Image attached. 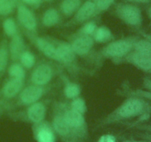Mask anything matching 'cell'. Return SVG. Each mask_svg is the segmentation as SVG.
Segmentation results:
<instances>
[{"mask_svg":"<svg viewBox=\"0 0 151 142\" xmlns=\"http://www.w3.org/2000/svg\"><path fill=\"white\" fill-rule=\"evenodd\" d=\"M13 1H15V2H16H16H17V1H19V0H13Z\"/></svg>","mask_w":151,"mask_h":142,"instance_id":"41","label":"cell"},{"mask_svg":"<svg viewBox=\"0 0 151 142\" xmlns=\"http://www.w3.org/2000/svg\"><path fill=\"white\" fill-rule=\"evenodd\" d=\"M9 74L13 78H23L24 77V70L23 67L19 64H13L9 69Z\"/></svg>","mask_w":151,"mask_h":142,"instance_id":"23","label":"cell"},{"mask_svg":"<svg viewBox=\"0 0 151 142\" xmlns=\"http://www.w3.org/2000/svg\"><path fill=\"white\" fill-rule=\"evenodd\" d=\"M135 41L132 39H124L114 41L109 44L106 53L110 56H122L131 51Z\"/></svg>","mask_w":151,"mask_h":142,"instance_id":"3","label":"cell"},{"mask_svg":"<svg viewBox=\"0 0 151 142\" xmlns=\"http://www.w3.org/2000/svg\"><path fill=\"white\" fill-rule=\"evenodd\" d=\"M117 16L128 25L139 27L142 23V14L140 8L132 4H117L116 7Z\"/></svg>","mask_w":151,"mask_h":142,"instance_id":"2","label":"cell"},{"mask_svg":"<svg viewBox=\"0 0 151 142\" xmlns=\"http://www.w3.org/2000/svg\"><path fill=\"white\" fill-rule=\"evenodd\" d=\"M8 59V53L4 47L0 48V72L5 69Z\"/></svg>","mask_w":151,"mask_h":142,"instance_id":"27","label":"cell"},{"mask_svg":"<svg viewBox=\"0 0 151 142\" xmlns=\"http://www.w3.org/2000/svg\"><path fill=\"white\" fill-rule=\"evenodd\" d=\"M52 77V70L47 65H41L34 71L32 75V81L38 85H43L50 81Z\"/></svg>","mask_w":151,"mask_h":142,"instance_id":"7","label":"cell"},{"mask_svg":"<svg viewBox=\"0 0 151 142\" xmlns=\"http://www.w3.org/2000/svg\"><path fill=\"white\" fill-rule=\"evenodd\" d=\"M97 142H116V138L110 134L103 135L99 138Z\"/></svg>","mask_w":151,"mask_h":142,"instance_id":"29","label":"cell"},{"mask_svg":"<svg viewBox=\"0 0 151 142\" xmlns=\"http://www.w3.org/2000/svg\"><path fill=\"white\" fill-rule=\"evenodd\" d=\"M97 12L94 1L88 0L81 5L75 14V19L78 22H83L88 20Z\"/></svg>","mask_w":151,"mask_h":142,"instance_id":"6","label":"cell"},{"mask_svg":"<svg viewBox=\"0 0 151 142\" xmlns=\"http://www.w3.org/2000/svg\"><path fill=\"white\" fill-rule=\"evenodd\" d=\"M147 12H148L149 18H150V21H151V6L148 8V11H147Z\"/></svg>","mask_w":151,"mask_h":142,"instance_id":"38","label":"cell"},{"mask_svg":"<svg viewBox=\"0 0 151 142\" xmlns=\"http://www.w3.org/2000/svg\"><path fill=\"white\" fill-rule=\"evenodd\" d=\"M60 15L58 10L54 8H50L46 10L42 18V22L45 26L52 27L59 22Z\"/></svg>","mask_w":151,"mask_h":142,"instance_id":"16","label":"cell"},{"mask_svg":"<svg viewBox=\"0 0 151 142\" xmlns=\"http://www.w3.org/2000/svg\"><path fill=\"white\" fill-rule=\"evenodd\" d=\"M65 94L68 98H75L80 94V87L75 84H70L65 89Z\"/></svg>","mask_w":151,"mask_h":142,"instance_id":"26","label":"cell"},{"mask_svg":"<svg viewBox=\"0 0 151 142\" xmlns=\"http://www.w3.org/2000/svg\"><path fill=\"white\" fill-rule=\"evenodd\" d=\"M112 35L109 29H108L106 27H100V28L96 30L94 38L97 41L100 43L106 42L111 40Z\"/></svg>","mask_w":151,"mask_h":142,"instance_id":"19","label":"cell"},{"mask_svg":"<svg viewBox=\"0 0 151 142\" xmlns=\"http://www.w3.org/2000/svg\"><path fill=\"white\" fill-rule=\"evenodd\" d=\"M24 42L20 36H16L10 43V53L13 59H18L23 53Z\"/></svg>","mask_w":151,"mask_h":142,"instance_id":"17","label":"cell"},{"mask_svg":"<svg viewBox=\"0 0 151 142\" xmlns=\"http://www.w3.org/2000/svg\"><path fill=\"white\" fill-rule=\"evenodd\" d=\"M149 112V106L144 101L139 99H128L125 102L116 112L112 114L106 120V123L114 122L118 120L128 119L139 115H146Z\"/></svg>","mask_w":151,"mask_h":142,"instance_id":"1","label":"cell"},{"mask_svg":"<svg viewBox=\"0 0 151 142\" xmlns=\"http://www.w3.org/2000/svg\"><path fill=\"white\" fill-rule=\"evenodd\" d=\"M42 1H51L52 0H42Z\"/></svg>","mask_w":151,"mask_h":142,"instance_id":"40","label":"cell"},{"mask_svg":"<svg viewBox=\"0 0 151 142\" xmlns=\"http://www.w3.org/2000/svg\"><path fill=\"white\" fill-rule=\"evenodd\" d=\"M81 5V0H63L60 4V9L63 14L71 16L78 11Z\"/></svg>","mask_w":151,"mask_h":142,"instance_id":"15","label":"cell"},{"mask_svg":"<svg viewBox=\"0 0 151 142\" xmlns=\"http://www.w3.org/2000/svg\"><path fill=\"white\" fill-rule=\"evenodd\" d=\"M145 85L146 88L148 89L149 91L151 92V79L146 81H145Z\"/></svg>","mask_w":151,"mask_h":142,"instance_id":"35","label":"cell"},{"mask_svg":"<svg viewBox=\"0 0 151 142\" xmlns=\"http://www.w3.org/2000/svg\"><path fill=\"white\" fill-rule=\"evenodd\" d=\"M22 1H23V2L26 3L27 4L37 7V6H38L40 4H41L42 0H22Z\"/></svg>","mask_w":151,"mask_h":142,"instance_id":"31","label":"cell"},{"mask_svg":"<svg viewBox=\"0 0 151 142\" xmlns=\"http://www.w3.org/2000/svg\"><path fill=\"white\" fill-rule=\"evenodd\" d=\"M94 41L91 37L84 36L77 38L72 44V47L75 53L78 55H84L91 50Z\"/></svg>","mask_w":151,"mask_h":142,"instance_id":"9","label":"cell"},{"mask_svg":"<svg viewBox=\"0 0 151 142\" xmlns=\"http://www.w3.org/2000/svg\"><path fill=\"white\" fill-rule=\"evenodd\" d=\"M142 35L144 36L145 38L148 39L149 41H151V35H149V34H146V33H142Z\"/></svg>","mask_w":151,"mask_h":142,"instance_id":"37","label":"cell"},{"mask_svg":"<svg viewBox=\"0 0 151 142\" xmlns=\"http://www.w3.org/2000/svg\"><path fill=\"white\" fill-rule=\"evenodd\" d=\"M134 47L138 53L151 55V41L147 38L135 41Z\"/></svg>","mask_w":151,"mask_h":142,"instance_id":"18","label":"cell"},{"mask_svg":"<svg viewBox=\"0 0 151 142\" xmlns=\"http://www.w3.org/2000/svg\"><path fill=\"white\" fill-rule=\"evenodd\" d=\"M139 136L140 138H142V139H145V140L149 141L151 142V133H139Z\"/></svg>","mask_w":151,"mask_h":142,"instance_id":"33","label":"cell"},{"mask_svg":"<svg viewBox=\"0 0 151 142\" xmlns=\"http://www.w3.org/2000/svg\"><path fill=\"white\" fill-rule=\"evenodd\" d=\"M34 136L37 142H55L54 130L45 122L36 123L34 127Z\"/></svg>","mask_w":151,"mask_h":142,"instance_id":"4","label":"cell"},{"mask_svg":"<svg viewBox=\"0 0 151 142\" xmlns=\"http://www.w3.org/2000/svg\"><path fill=\"white\" fill-rule=\"evenodd\" d=\"M58 60L63 62H71L75 58V52L72 46L67 44H61L57 47Z\"/></svg>","mask_w":151,"mask_h":142,"instance_id":"13","label":"cell"},{"mask_svg":"<svg viewBox=\"0 0 151 142\" xmlns=\"http://www.w3.org/2000/svg\"><path fill=\"white\" fill-rule=\"evenodd\" d=\"M46 115L45 106L41 103H35L29 106L27 112L28 120L32 123L41 122L44 120Z\"/></svg>","mask_w":151,"mask_h":142,"instance_id":"11","label":"cell"},{"mask_svg":"<svg viewBox=\"0 0 151 142\" xmlns=\"http://www.w3.org/2000/svg\"><path fill=\"white\" fill-rule=\"evenodd\" d=\"M130 61L136 67L145 71H151V55L135 51L130 56Z\"/></svg>","mask_w":151,"mask_h":142,"instance_id":"8","label":"cell"},{"mask_svg":"<svg viewBox=\"0 0 151 142\" xmlns=\"http://www.w3.org/2000/svg\"><path fill=\"white\" fill-rule=\"evenodd\" d=\"M3 28L4 32L8 36H14L16 32V26L13 19H7L3 22Z\"/></svg>","mask_w":151,"mask_h":142,"instance_id":"22","label":"cell"},{"mask_svg":"<svg viewBox=\"0 0 151 142\" xmlns=\"http://www.w3.org/2000/svg\"><path fill=\"white\" fill-rule=\"evenodd\" d=\"M17 16L19 22L28 30H34L36 27V19L32 12L25 5L20 4L18 7Z\"/></svg>","mask_w":151,"mask_h":142,"instance_id":"5","label":"cell"},{"mask_svg":"<svg viewBox=\"0 0 151 142\" xmlns=\"http://www.w3.org/2000/svg\"><path fill=\"white\" fill-rule=\"evenodd\" d=\"M123 142H150V141L143 139V140H139V141H137V140H127V141H123Z\"/></svg>","mask_w":151,"mask_h":142,"instance_id":"36","label":"cell"},{"mask_svg":"<svg viewBox=\"0 0 151 142\" xmlns=\"http://www.w3.org/2000/svg\"><path fill=\"white\" fill-rule=\"evenodd\" d=\"M139 130H144L146 133H151V124H142L137 127Z\"/></svg>","mask_w":151,"mask_h":142,"instance_id":"32","label":"cell"},{"mask_svg":"<svg viewBox=\"0 0 151 142\" xmlns=\"http://www.w3.org/2000/svg\"><path fill=\"white\" fill-rule=\"evenodd\" d=\"M43 90L41 87L36 86H30L23 90L21 95V100L25 104L35 103L41 98Z\"/></svg>","mask_w":151,"mask_h":142,"instance_id":"10","label":"cell"},{"mask_svg":"<svg viewBox=\"0 0 151 142\" xmlns=\"http://www.w3.org/2000/svg\"><path fill=\"white\" fill-rule=\"evenodd\" d=\"M136 94L144 99H148L151 101V92L150 91H145V90H138L136 92Z\"/></svg>","mask_w":151,"mask_h":142,"instance_id":"30","label":"cell"},{"mask_svg":"<svg viewBox=\"0 0 151 142\" xmlns=\"http://www.w3.org/2000/svg\"><path fill=\"white\" fill-rule=\"evenodd\" d=\"M83 32L86 35H90L93 33L96 30V25L94 22H88L83 27Z\"/></svg>","mask_w":151,"mask_h":142,"instance_id":"28","label":"cell"},{"mask_svg":"<svg viewBox=\"0 0 151 142\" xmlns=\"http://www.w3.org/2000/svg\"><path fill=\"white\" fill-rule=\"evenodd\" d=\"M21 62L22 65L27 68H30L35 64V57L29 52H24L20 56Z\"/></svg>","mask_w":151,"mask_h":142,"instance_id":"21","label":"cell"},{"mask_svg":"<svg viewBox=\"0 0 151 142\" xmlns=\"http://www.w3.org/2000/svg\"><path fill=\"white\" fill-rule=\"evenodd\" d=\"M37 44L40 50L46 56L55 59V60H58L57 47H55L54 45H52L51 43H50L44 38H38L37 41Z\"/></svg>","mask_w":151,"mask_h":142,"instance_id":"14","label":"cell"},{"mask_svg":"<svg viewBox=\"0 0 151 142\" xmlns=\"http://www.w3.org/2000/svg\"><path fill=\"white\" fill-rule=\"evenodd\" d=\"M72 109L83 115L86 111V105L85 101L82 99H75L72 103Z\"/></svg>","mask_w":151,"mask_h":142,"instance_id":"24","label":"cell"},{"mask_svg":"<svg viewBox=\"0 0 151 142\" xmlns=\"http://www.w3.org/2000/svg\"><path fill=\"white\" fill-rule=\"evenodd\" d=\"M3 1H4V0H0V5H1V4H2Z\"/></svg>","mask_w":151,"mask_h":142,"instance_id":"39","label":"cell"},{"mask_svg":"<svg viewBox=\"0 0 151 142\" xmlns=\"http://www.w3.org/2000/svg\"><path fill=\"white\" fill-rule=\"evenodd\" d=\"M16 2L13 0H4L2 4L0 5V15L6 16L12 13L14 9Z\"/></svg>","mask_w":151,"mask_h":142,"instance_id":"20","label":"cell"},{"mask_svg":"<svg viewBox=\"0 0 151 142\" xmlns=\"http://www.w3.org/2000/svg\"><path fill=\"white\" fill-rule=\"evenodd\" d=\"M93 1L95 4L97 12H99L108 10L114 4L115 0H93Z\"/></svg>","mask_w":151,"mask_h":142,"instance_id":"25","label":"cell"},{"mask_svg":"<svg viewBox=\"0 0 151 142\" xmlns=\"http://www.w3.org/2000/svg\"><path fill=\"white\" fill-rule=\"evenodd\" d=\"M132 3H140V4H146V3L151 2V0H127Z\"/></svg>","mask_w":151,"mask_h":142,"instance_id":"34","label":"cell"},{"mask_svg":"<svg viewBox=\"0 0 151 142\" xmlns=\"http://www.w3.org/2000/svg\"><path fill=\"white\" fill-rule=\"evenodd\" d=\"M22 86H23V78H13L4 86V96L8 98L13 97L20 91Z\"/></svg>","mask_w":151,"mask_h":142,"instance_id":"12","label":"cell"}]
</instances>
